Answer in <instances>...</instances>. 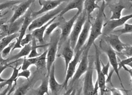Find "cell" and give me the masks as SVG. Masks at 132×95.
<instances>
[{"label":"cell","instance_id":"cell-36","mask_svg":"<svg viewBox=\"0 0 132 95\" xmlns=\"http://www.w3.org/2000/svg\"><path fill=\"white\" fill-rule=\"evenodd\" d=\"M33 37H34V36H32V34H26L24 35V36L23 38H22V40H21L20 45L23 47L25 45H27V44L31 43Z\"/></svg>","mask_w":132,"mask_h":95},{"label":"cell","instance_id":"cell-29","mask_svg":"<svg viewBox=\"0 0 132 95\" xmlns=\"http://www.w3.org/2000/svg\"><path fill=\"white\" fill-rule=\"evenodd\" d=\"M37 40L34 37L32 38V40L31 41V52H30L29 54L27 56V58H35L37 57L38 56H40L41 54L38 53L37 52V48L38 46L36 42Z\"/></svg>","mask_w":132,"mask_h":95},{"label":"cell","instance_id":"cell-5","mask_svg":"<svg viewBox=\"0 0 132 95\" xmlns=\"http://www.w3.org/2000/svg\"><path fill=\"white\" fill-rule=\"evenodd\" d=\"M94 62L92 56H88V66L85 72L83 85V94L93 95L94 85L93 81Z\"/></svg>","mask_w":132,"mask_h":95},{"label":"cell","instance_id":"cell-13","mask_svg":"<svg viewBox=\"0 0 132 95\" xmlns=\"http://www.w3.org/2000/svg\"><path fill=\"white\" fill-rule=\"evenodd\" d=\"M131 18L132 14H131L130 15L121 17L120 18L118 19H110L109 21H108L106 23L103 25L102 31V35H107L111 34L116 28L124 25L127 20H129Z\"/></svg>","mask_w":132,"mask_h":95},{"label":"cell","instance_id":"cell-4","mask_svg":"<svg viewBox=\"0 0 132 95\" xmlns=\"http://www.w3.org/2000/svg\"><path fill=\"white\" fill-rule=\"evenodd\" d=\"M81 12L82 11H77V13L74 15V16L72 17L71 19L68 21H65V20H64V19L62 17L61 25L58 27L59 28L61 29V36H60V39L58 43V52L62 48L63 44L68 38L74 24Z\"/></svg>","mask_w":132,"mask_h":95},{"label":"cell","instance_id":"cell-46","mask_svg":"<svg viewBox=\"0 0 132 95\" xmlns=\"http://www.w3.org/2000/svg\"><path fill=\"white\" fill-rule=\"evenodd\" d=\"M5 20H0V27H1L4 25H5Z\"/></svg>","mask_w":132,"mask_h":95},{"label":"cell","instance_id":"cell-12","mask_svg":"<svg viewBox=\"0 0 132 95\" xmlns=\"http://www.w3.org/2000/svg\"><path fill=\"white\" fill-rule=\"evenodd\" d=\"M67 1H68V0H39V4L42 7L37 11H32L31 16L32 18H35L41 14L54 10L62 2Z\"/></svg>","mask_w":132,"mask_h":95},{"label":"cell","instance_id":"cell-3","mask_svg":"<svg viewBox=\"0 0 132 95\" xmlns=\"http://www.w3.org/2000/svg\"><path fill=\"white\" fill-rule=\"evenodd\" d=\"M65 6V2H62L61 5H59L58 7L54 9V10L46 12L43 16L32 20L28 27L29 31H32L36 28L40 27L44 25L45 24H46L49 20L53 19V18L58 16V14L63 10Z\"/></svg>","mask_w":132,"mask_h":95},{"label":"cell","instance_id":"cell-22","mask_svg":"<svg viewBox=\"0 0 132 95\" xmlns=\"http://www.w3.org/2000/svg\"><path fill=\"white\" fill-rule=\"evenodd\" d=\"M110 9L112 13V16L110 19H118L121 17L122 11L125 9L126 6L119 3L110 5Z\"/></svg>","mask_w":132,"mask_h":95},{"label":"cell","instance_id":"cell-20","mask_svg":"<svg viewBox=\"0 0 132 95\" xmlns=\"http://www.w3.org/2000/svg\"><path fill=\"white\" fill-rule=\"evenodd\" d=\"M58 17V15L54 17V18H53V19H52L50 20H49V21L47 23H46V24H45L44 25L42 26L41 27H39V28H36V29H34V30L32 31V36L40 44H44L45 43V41H44V34H45V30H46V28L53 21H54V20Z\"/></svg>","mask_w":132,"mask_h":95},{"label":"cell","instance_id":"cell-35","mask_svg":"<svg viewBox=\"0 0 132 95\" xmlns=\"http://www.w3.org/2000/svg\"><path fill=\"white\" fill-rule=\"evenodd\" d=\"M15 43V42H13V41H12V42L9 44V45H7L6 47H5V48L2 50L1 54H2V57H4V58H6V57H7L9 54H10V53L11 52V51L12 50V49H13V48L14 45Z\"/></svg>","mask_w":132,"mask_h":95},{"label":"cell","instance_id":"cell-31","mask_svg":"<svg viewBox=\"0 0 132 95\" xmlns=\"http://www.w3.org/2000/svg\"><path fill=\"white\" fill-rule=\"evenodd\" d=\"M126 65H128L131 68L132 67V57H127V58L122 59L121 61H120L118 62V66H119V70L121 69V68H124V69L126 70L130 73V76L131 77V71H129V70L126 67Z\"/></svg>","mask_w":132,"mask_h":95},{"label":"cell","instance_id":"cell-9","mask_svg":"<svg viewBox=\"0 0 132 95\" xmlns=\"http://www.w3.org/2000/svg\"><path fill=\"white\" fill-rule=\"evenodd\" d=\"M94 45L95 49V61L94 64L95 66V69L97 70L98 78L97 81L98 83L99 88L100 89L101 92V94H104V93L106 92V77L105 75L102 72L101 70V59H100V52L97 46H96L95 44L94 43Z\"/></svg>","mask_w":132,"mask_h":95},{"label":"cell","instance_id":"cell-19","mask_svg":"<svg viewBox=\"0 0 132 95\" xmlns=\"http://www.w3.org/2000/svg\"><path fill=\"white\" fill-rule=\"evenodd\" d=\"M21 69V67H19V69H18L17 66H15L14 67L13 69V72L10 78L8 79H6L4 82L0 83V88H2L5 87V86L7 85V87L6 90L2 92V93H0V94H6V93H9V92L10 91L11 88L13 87V83L16 82V81L18 79V75L19 72V70Z\"/></svg>","mask_w":132,"mask_h":95},{"label":"cell","instance_id":"cell-27","mask_svg":"<svg viewBox=\"0 0 132 95\" xmlns=\"http://www.w3.org/2000/svg\"><path fill=\"white\" fill-rule=\"evenodd\" d=\"M37 94L44 95L45 94H49V77L43 79L40 87L37 90Z\"/></svg>","mask_w":132,"mask_h":95},{"label":"cell","instance_id":"cell-48","mask_svg":"<svg viewBox=\"0 0 132 95\" xmlns=\"http://www.w3.org/2000/svg\"><path fill=\"white\" fill-rule=\"evenodd\" d=\"M68 1H69V0H68Z\"/></svg>","mask_w":132,"mask_h":95},{"label":"cell","instance_id":"cell-45","mask_svg":"<svg viewBox=\"0 0 132 95\" xmlns=\"http://www.w3.org/2000/svg\"><path fill=\"white\" fill-rule=\"evenodd\" d=\"M112 1V0H97V2H99L100 1H103L104 2H106L107 4H109V3H110V2H111Z\"/></svg>","mask_w":132,"mask_h":95},{"label":"cell","instance_id":"cell-33","mask_svg":"<svg viewBox=\"0 0 132 95\" xmlns=\"http://www.w3.org/2000/svg\"><path fill=\"white\" fill-rule=\"evenodd\" d=\"M22 0H13V1L0 4V11L4 9H6L12 7L14 6H15L18 4H19V3L22 2Z\"/></svg>","mask_w":132,"mask_h":95},{"label":"cell","instance_id":"cell-41","mask_svg":"<svg viewBox=\"0 0 132 95\" xmlns=\"http://www.w3.org/2000/svg\"><path fill=\"white\" fill-rule=\"evenodd\" d=\"M110 91H111L112 94H113V95H122V94H123V93H122V92L118 90V89L115 88L111 89Z\"/></svg>","mask_w":132,"mask_h":95},{"label":"cell","instance_id":"cell-26","mask_svg":"<svg viewBox=\"0 0 132 95\" xmlns=\"http://www.w3.org/2000/svg\"><path fill=\"white\" fill-rule=\"evenodd\" d=\"M47 50H46L44 53H42L40 56H38L35 66L37 69H45L46 68V56Z\"/></svg>","mask_w":132,"mask_h":95},{"label":"cell","instance_id":"cell-15","mask_svg":"<svg viewBox=\"0 0 132 95\" xmlns=\"http://www.w3.org/2000/svg\"><path fill=\"white\" fill-rule=\"evenodd\" d=\"M103 35L102 39L115 50V52L121 53L127 46L120 39V36L116 34L111 33L107 35Z\"/></svg>","mask_w":132,"mask_h":95},{"label":"cell","instance_id":"cell-40","mask_svg":"<svg viewBox=\"0 0 132 95\" xmlns=\"http://www.w3.org/2000/svg\"><path fill=\"white\" fill-rule=\"evenodd\" d=\"M13 64V62H11V63L8 64H0V75H1V74L3 73V71H4L5 69H6L7 67H10L11 66V64Z\"/></svg>","mask_w":132,"mask_h":95},{"label":"cell","instance_id":"cell-21","mask_svg":"<svg viewBox=\"0 0 132 95\" xmlns=\"http://www.w3.org/2000/svg\"><path fill=\"white\" fill-rule=\"evenodd\" d=\"M84 2V0H72L68 4L65 5L63 10L58 14V17H63V15L67 13L68 11L73 9H77L78 11H82L83 10Z\"/></svg>","mask_w":132,"mask_h":95},{"label":"cell","instance_id":"cell-16","mask_svg":"<svg viewBox=\"0 0 132 95\" xmlns=\"http://www.w3.org/2000/svg\"><path fill=\"white\" fill-rule=\"evenodd\" d=\"M35 1V0H26L25 1H22L19 3V5L15 8L13 16L9 21V23H13L22 17L26 13Z\"/></svg>","mask_w":132,"mask_h":95},{"label":"cell","instance_id":"cell-11","mask_svg":"<svg viewBox=\"0 0 132 95\" xmlns=\"http://www.w3.org/2000/svg\"><path fill=\"white\" fill-rule=\"evenodd\" d=\"M83 48L80 50H78L77 52L75 53L74 58H72L71 61L70 62V64H68V66L67 70H66V76L64 82L63 83L64 87H65V89H67L68 84L70 79H71L72 76H73L75 73L76 71V68L77 64L79 63L80 61L81 57V54L83 52Z\"/></svg>","mask_w":132,"mask_h":95},{"label":"cell","instance_id":"cell-18","mask_svg":"<svg viewBox=\"0 0 132 95\" xmlns=\"http://www.w3.org/2000/svg\"><path fill=\"white\" fill-rule=\"evenodd\" d=\"M63 48L61 53H60V55L62 56V57L64 59L65 65V71L67 70L68 64L71 61L74 56V51L73 49L72 48L70 45V42L69 38L66 40L64 44H63L62 47Z\"/></svg>","mask_w":132,"mask_h":95},{"label":"cell","instance_id":"cell-25","mask_svg":"<svg viewBox=\"0 0 132 95\" xmlns=\"http://www.w3.org/2000/svg\"><path fill=\"white\" fill-rule=\"evenodd\" d=\"M19 33H13L10 35H7L3 37L2 39L0 40V53H1L2 50L4 49L5 47H6L7 45L13 41L14 39L18 37Z\"/></svg>","mask_w":132,"mask_h":95},{"label":"cell","instance_id":"cell-14","mask_svg":"<svg viewBox=\"0 0 132 95\" xmlns=\"http://www.w3.org/2000/svg\"><path fill=\"white\" fill-rule=\"evenodd\" d=\"M31 13L32 11L29 10L27 13L26 15L24 17V20L20 28V31L19 33L18 37L16 38V40L13 48V49H12V50H14L16 49H21L22 48V46L20 45L21 40H22L23 37L24 36V35L26 33L27 29H28V27L29 25H30V23H31L33 20V18L31 16Z\"/></svg>","mask_w":132,"mask_h":95},{"label":"cell","instance_id":"cell-24","mask_svg":"<svg viewBox=\"0 0 132 95\" xmlns=\"http://www.w3.org/2000/svg\"><path fill=\"white\" fill-rule=\"evenodd\" d=\"M31 43H30L27 45H25L22 48L20 51L18 53V54H15V56H13V57H10L9 59V61H16L18 59H20L22 57H26L27 56H28L30 52H31Z\"/></svg>","mask_w":132,"mask_h":95},{"label":"cell","instance_id":"cell-23","mask_svg":"<svg viewBox=\"0 0 132 95\" xmlns=\"http://www.w3.org/2000/svg\"><path fill=\"white\" fill-rule=\"evenodd\" d=\"M97 0H84L83 5V9L84 10L88 17H90L91 14L95 9L100 8V6L98 5Z\"/></svg>","mask_w":132,"mask_h":95},{"label":"cell","instance_id":"cell-38","mask_svg":"<svg viewBox=\"0 0 132 95\" xmlns=\"http://www.w3.org/2000/svg\"><path fill=\"white\" fill-rule=\"evenodd\" d=\"M31 71L28 69L24 70H22V72L18 73V78H20V77H23V78H25L27 79H29L30 76H31Z\"/></svg>","mask_w":132,"mask_h":95},{"label":"cell","instance_id":"cell-34","mask_svg":"<svg viewBox=\"0 0 132 95\" xmlns=\"http://www.w3.org/2000/svg\"><path fill=\"white\" fill-rule=\"evenodd\" d=\"M30 87V83H26V84H24L19 87L17 90L15 91L14 93V95H24L26 94L29 90Z\"/></svg>","mask_w":132,"mask_h":95},{"label":"cell","instance_id":"cell-44","mask_svg":"<svg viewBox=\"0 0 132 95\" xmlns=\"http://www.w3.org/2000/svg\"><path fill=\"white\" fill-rule=\"evenodd\" d=\"M6 35H7V34L6 33V32H5L4 31H3L2 29H1V30H0V40H1L3 37Z\"/></svg>","mask_w":132,"mask_h":95},{"label":"cell","instance_id":"cell-1","mask_svg":"<svg viewBox=\"0 0 132 95\" xmlns=\"http://www.w3.org/2000/svg\"><path fill=\"white\" fill-rule=\"evenodd\" d=\"M107 5V4L106 2L102 1V4L98 9V11L94 22L92 24L90 27L88 42L86 45L84 46L83 49L90 50L92 45L94 43L95 40L102 35V31L103 22L105 18L104 10Z\"/></svg>","mask_w":132,"mask_h":95},{"label":"cell","instance_id":"cell-10","mask_svg":"<svg viewBox=\"0 0 132 95\" xmlns=\"http://www.w3.org/2000/svg\"><path fill=\"white\" fill-rule=\"evenodd\" d=\"M92 25L90 17H87L86 21L83 26V27L78 37L76 46L73 49L74 53L77 52L78 50L82 49L85 45L87 40L89 36L90 30V27Z\"/></svg>","mask_w":132,"mask_h":95},{"label":"cell","instance_id":"cell-37","mask_svg":"<svg viewBox=\"0 0 132 95\" xmlns=\"http://www.w3.org/2000/svg\"><path fill=\"white\" fill-rule=\"evenodd\" d=\"M121 53L127 57H132V47L127 45Z\"/></svg>","mask_w":132,"mask_h":95},{"label":"cell","instance_id":"cell-28","mask_svg":"<svg viewBox=\"0 0 132 95\" xmlns=\"http://www.w3.org/2000/svg\"><path fill=\"white\" fill-rule=\"evenodd\" d=\"M58 18H59V20H58V21L55 22V20H54V21H53L46 28L45 32V34H44V38H45L46 37L47 38L48 37H49L50 35L52 34V32L54 31L56 28H58V27L60 26V25H61L62 17H58Z\"/></svg>","mask_w":132,"mask_h":95},{"label":"cell","instance_id":"cell-7","mask_svg":"<svg viewBox=\"0 0 132 95\" xmlns=\"http://www.w3.org/2000/svg\"><path fill=\"white\" fill-rule=\"evenodd\" d=\"M100 48L101 49L107 54L108 58H109L110 65L112 67V69L114 71V72H115L116 74V75H118L120 81L121 85L122 88H124L120 76L119 74L118 61V58H117L116 52L106 42H105L103 39H102L100 41Z\"/></svg>","mask_w":132,"mask_h":95},{"label":"cell","instance_id":"cell-8","mask_svg":"<svg viewBox=\"0 0 132 95\" xmlns=\"http://www.w3.org/2000/svg\"><path fill=\"white\" fill-rule=\"evenodd\" d=\"M89 50L84 49L79 62V65L77 69L76 70L73 76L71 79V85H73L81 76L85 73L88 66V53Z\"/></svg>","mask_w":132,"mask_h":95},{"label":"cell","instance_id":"cell-30","mask_svg":"<svg viewBox=\"0 0 132 95\" xmlns=\"http://www.w3.org/2000/svg\"><path fill=\"white\" fill-rule=\"evenodd\" d=\"M124 27L120 29H118V30H113L111 33L113 34H116L118 36H120L122 34H131L132 32V25L130 24H128V23H124Z\"/></svg>","mask_w":132,"mask_h":95},{"label":"cell","instance_id":"cell-2","mask_svg":"<svg viewBox=\"0 0 132 95\" xmlns=\"http://www.w3.org/2000/svg\"><path fill=\"white\" fill-rule=\"evenodd\" d=\"M50 39V43L48 47L46 56V69L48 76L53 64L54 63L56 56L58 50V43L61 36V29H58L54 30L52 34Z\"/></svg>","mask_w":132,"mask_h":95},{"label":"cell","instance_id":"cell-47","mask_svg":"<svg viewBox=\"0 0 132 95\" xmlns=\"http://www.w3.org/2000/svg\"><path fill=\"white\" fill-rule=\"evenodd\" d=\"M1 27H0V30H1Z\"/></svg>","mask_w":132,"mask_h":95},{"label":"cell","instance_id":"cell-17","mask_svg":"<svg viewBox=\"0 0 132 95\" xmlns=\"http://www.w3.org/2000/svg\"><path fill=\"white\" fill-rule=\"evenodd\" d=\"M55 63H54L52 65L50 71V73L48 77H49V87L52 92V94H58V93L61 91L62 88L64 87L63 83L59 84L56 81L55 76Z\"/></svg>","mask_w":132,"mask_h":95},{"label":"cell","instance_id":"cell-6","mask_svg":"<svg viewBox=\"0 0 132 95\" xmlns=\"http://www.w3.org/2000/svg\"><path fill=\"white\" fill-rule=\"evenodd\" d=\"M87 14L86 11L84 10H82L81 13L78 17L72 29L69 36V40H70V45L72 48L74 49L76 46L77 41L79 37V36L83 26L86 21L87 18Z\"/></svg>","mask_w":132,"mask_h":95},{"label":"cell","instance_id":"cell-39","mask_svg":"<svg viewBox=\"0 0 132 95\" xmlns=\"http://www.w3.org/2000/svg\"><path fill=\"white\" fill-rule=\"evenodd\" d=\"M101 64L102 65V72L103 73V74L105 76H108L109 75V69H110V62H109L107 63V65H104L102 62H101Z\"/></svg>","mask_w":132,"mask_h":95},{"label":"cell","instance_id":"cell-32","mask_svg":"<svg viewBox=\"0 0 132 95\" xmlns=\"http://www.w3.org/2000/svg\"><path fill=\"white\" fill-rule=\"evenodd\" d=\"M37 57L35 58H26V57L24 59V61L23 62V64L21 66V70H24L28 69V67L31 66V65H35L36 62L37 61Z\"/></svg>","mask_w":132,"mask_h":95},{"label":"cell","instance_id":"cell-42","mask_svg":"<svg viewBox=\"0 0 132 95\" xmlns=\"http://www.w3.org/2000/svg\"><path fill=\"white\" fill-rule=\"evenodd\" d=\"M9 62V59H5L2 56L1 53H0V64H6Z\"/></svg>","mask_w":132,"mask_h":95},{"label":"cell","instance_id":"cell-43","mask_svg":"<svg viewBox=\"0 0 132 95\" xmlns=\"http://www.w3.org/2000/svg\"><path fill=\"white\" fill-rule=\"evenodd\" d=\"M99 89V85H98V81H96V83L94 85V91H93V95H95V94H98V90Z\"/></svg>","mask_w":132,"mask_h":95}]
</instances>
